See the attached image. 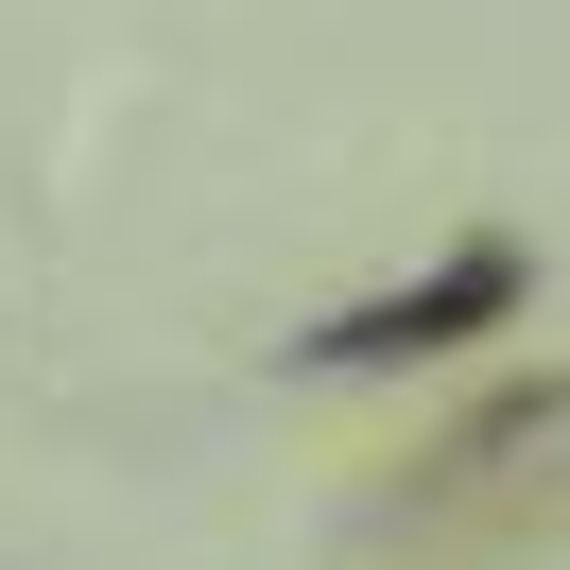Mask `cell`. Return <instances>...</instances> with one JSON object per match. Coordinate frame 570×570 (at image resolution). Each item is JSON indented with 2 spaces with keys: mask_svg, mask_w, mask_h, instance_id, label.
<instances>
[{
  "mask_svg": "<svg viewBox=\"0 0 570 570\" xmlns=\"http://www.w3.org/2000/svg\"><path fill=\"white\" fill-rule=\"evenodd\" d=\"M501 312H519V243H466L450 277H415V294H363V312H328V328H312V363H432V346H484Z\"/></svg>",
  "mask_w": 570,
  "mask_h": 570,
  "instance_id": "6da1fadb",
  "label": "cell"
}]
</instances>
